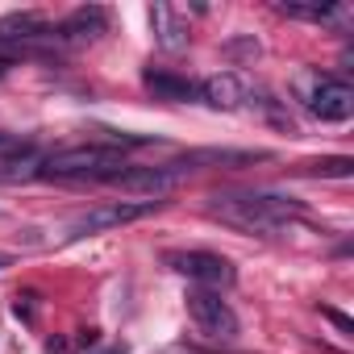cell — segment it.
I'll return each instance as SVG.
<instances>
[{"instance_id":"cell-1","label":"cell","mask_w":354,"mask_h":354,"mask_svg":"<svg viewBox=\"0 0 354 354\" xmlns=\"http://www.w3.org/2000/svg\"><path fill=\"white\" fill-rule=\"evenodd\" d=\"M209 213L234 230L246 234H275L283 230L292 217H304V205L279 192H254V188H230V192H213L209 196Z\"/></svg>"},{"instance_id":"cell-2","label":"cell","mask_w":354,"mask_h":354,"mask_svg":"<svg viewBox=\"0 0 354 354\" xmlns=\"http://www.w3.org/2000/svg\"><path fill=\"white\" fill-rule=\"evenodd\" d=\"M125 158H121V146H100V142H88V146H67V150H55L38 175H55V180H80V175H113L121 171Z\"/></svg>"},{"instance_id":"cell-3","label":"cell","mask_w":354,"mask_h":354,"mask_svg":"<svg viewBox=\"0 0 354 354\" xmlns=\"http://www.w3.org/2000/svg\"><path fill=\"white\" fill-rule=\"evenodd\" d=\"M154 209H158V201H121V205L88 209V213H80L63 225V242H80V238H92V234H104V230H121L129 221H142Z\"/></svg>"},{"instance_id":"cell-4","label":"cell","mask_w":354,"mask_h":354,"mask_svg":"<svg viewBox=\"0 0 354 354\" xmlns=\"http://www.w3.org/2000/svg\"><path fill=\"white\" fill-rule=\"evenodd\" d=\"M188 313H192V321H196V329L205 333V337H213V342H234L238 337V317H234V308L217 296V292H209V288H188Z\"/></svg>"},{"instance_id":"cell-5","label":"cell","mask_w":354,"mask_h":354,"mask_svg":"<svg viewBox=\"0 0 354 354\" xmlns=\"http://www.w3.org/2000/svg\"><path fill=\"white\" fill-rule=\"evenodd\" d=\"M104 184L121 188V192H133V196H167L184 184V171H175V167H121L113 175H104Z\"/></svg>"},{"instance_id":"cell-6","label":"cell","mask_w":354,"mask_h":354,"mask_svg":"<svg viewBox=\"0 0 354 354\" xmlns=\"http://www.w3.org/2000/svg\"><path fill=\"white\" fill-rule=\"evenodd\" d=\"M167 267H171V271H180V275H188L192 288H209V292L234 283V267H230V259L209 254V250H175V254H167Z\"/></svg>"},{"instance_id":"cell-7","label":"cell","mask_w":354,"mask_h":354,"mask_svg":"<svg viewBox=\"0 0 354 354\" xmlns=\"http://www.w3.org/2000/svg\"><path fill=\"white\" fill-rule=\"evenodd\" d=\"M100 34H109V9L100 5H80L55 26L59 46H84V42H96Z\"/></svg>"},{"instance_id":"cell-8","label":"cell","mask_w":354,"mask_h":354,"mask_svg":"<svg viewBox=\"0 0 354 354\" xmlns=\"http://www.w3.org/2000/svg\"><path fill=\"white\" fill-rule=\"evenodd\" d=\"M308 109H313V117H321V121H346V117L354 113V92H350V84H342V80H325V84H317V92L308 96Z\"/></svg>"},{"instance_id":"cell-9","label":"cell","mask_w":354,"mask_h":354,"mask_svg":"<svg viewBox=\"0 0 354 354\" xmlns=\"http://www.w3.org/2000/svg\"><path fill=\"white\" fill-rule=\"evenodd\" d=\"M142 84L154 100H167V104H188V100L201 96L188 75H175V71H154L150 67V71H142Z\"/></svg>"},{"instance_id":"cell-10","label":"cell","mask_w":354,"mask_h":354,"mask_svg":"<svg viewBox=\"0 0 354 354\" xmlns=\"http://www.w3.org/2000/svg\"><path fill=\"white\" fill-rule=\"evenodd\" d=\"M196 92H201V96H205V104H213V109H238V104H246V96H250L246 80H242V75H234V71L209 75Z\"/></svg>"},{"instance_id":"cell-11","label":"cell","mask_w":354,"mask_h":354,"mask_svg":"<svg viewBox=\"0 0 354 354\" xmlns=\"http://www.w3.org/2000/svg\"><path fill=\"white\" fill-rule=\"evenodd\" d=\"M150 26L162 50H184L188 46V21L175 13L171 5H150Z\"/></svg>"},{"instance_id":"cell-12","label":"cell","mask_w":354,"mask_h":354,"mask_svg":"<svg viewBox=\"0 0 354 354\" xmlns=\"http://www.w3.org/2000/svg\"><path fill=\"white\" fill-rule=\"evenodd\" d=\"M308 175H325V180H350L354 175V158L337 154V158H317L308 162Z\"/></svg>"},{"instance_id":"cell-13","label":"cell","mask_w":354,"mask_h":354,"mask_svg":"<svg viewBox=\"0 0 354 354\" xmlns=\"http://www.w3.org/2000/svg\"><path fill=\"white\" fill-rule=\"evenodd\" d=\"M225 55L230 59H259V42L254 38H234V42H225Z\"/></svg>"},{"instance_id":"cell-14","label":"cell","mask_w":354,"mask_h":354,"mask_svg":"<svg viewBox=\"0 0 354 354\" xmlns=\"http://www.w3.org/2000/svg\"><path fill=\"white\" fill-rule=\"evenodd\" d=\"M321 317H325V321H333L342 333H354V317H346L342 308H329V304H325V308H321Z\"/></svg>"},{"instance_id":"cell-15","label":"cell","mask_w":354,"mask_h":354,"mask_svg":"<svg viewBox=\"0 0 354 354\" xmlns=\"http://www.w3.org/2000/svg\"><path fill=\"white\" fill-rule=\"evenodd\" d=\"M92 354H125V346H104V350H92Z\"/></svg>"},{"instance_id":"cell-16","label":"cell","mask_w":354,"mask_h":354,"mask_svg":"<svg viewBox=\"0 0 354 354\" xmlns=\"http://www.w3.org/2000/svg\"><path fill=\"white\" fill-rule=\"evenodd\" d=\"M0 267H5V259H0Z\"/></svg>"}]
</instances>
